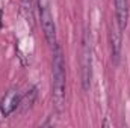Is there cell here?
I'll list each match as a JSON object with an SVG mask.
<instances>
[{
    "instance_id": "277c9868",
    "label": "cell",
    "mask_w": 130,
    "mask_h": 128,
    "mask_svg": "<svg viewBox=\"0 0 130 128\" xmlns=\"http://www.w3.org/2000/svg\"><path fill=\"white\" fill-rule=\"evenodd\" d=\"M109 44H110V56H112V62L118 65L120 57H121V50H123V30L118 27L117 21L115 24L110 26V32H109Z\"/></svg>"
},
{
    "instance_id": "7a4b0ae2",
    "label": "cell",
    "mask_w": 130,
    "mask_h": 128,
    "mask_svg": "<svg viewBox=\"0 0 130 128\" xmlns=\"http://www.w3.org/2000/svg\"><path fill=\"white\" fill-rule=\"evenodd\" d=\"M80 65H82V86L83 91H88L91 88V78H92V47L88 32L83 33V39H82Z\"/></svg>"
},
{
    "instance_id": "52a82bcc",
    "label": "cell",
    "mask_w": 130,
    "mask_h": 128,
    "mask_svg": "<svg viewBox=\"0 0 130 128\" xmlns=\"http://www.w3.org/2000/svg\"><path fill=\"white\" fill-rule=\"evenodd\" d=\"M35 98H36V88L33 86V88H30V91H27L26 95L21 96V101H20V109H21V112H27V110L32 107L33 102H35Z\"/></svg>"
},
{
    "instance_id": "3957f363",
    "label": "cell",
    "mask_w": 130,
    "mask_h": 128,
    "mask_svg": "<svg viewBox=\"0 0 130 128\" xmlns=\"http://www.w3.org/2000/svg\"><path fill=\"white\" fill-rule=\"evenodd\" d=\"M39 23H41V29H42V33H44V38H45L47 44L50 47H55L58 44L56 24H55L53 14H52L48 5L44 0H39Z\"/></svg>"
},
{
    "instance_id": "6da1fadb",
    "label": "cell",
    "mask_w": 130,
    "mask_h": 128,
    "mask_svg": "<svg viewBox=\"0 0 130 128\" xmlns=\"http://www.w3.org/2000/svg\"><path fill=\"white\" fill-rule=\"evenodd\" d=\"M67 94V69L65 57L59 44L53 47V60H52V98L58 110L64 107Z\"/></svg>"
},
{
    "instance_id": "8992f818",
    "label": "cell",
    "mask_w": 130,
    "mask_h": 128,
    "mask_svg": "<svg viewBox=\"0 0 130 128\" xmlns=\"http://www.w3.org/2000/svg\"><path fill=\"white\" fill-rule=\"evenodd\" d=\"M115 3V21L124 32L129 23V0H113Z\"/></svg>"
},
{
    "instance_id": "5b68a950",
    "label": "cell",
    "mask_w": 130,
    "mask_h": 128,
    "mask_svg": "<svg viewBox=\"0 0 130 128\" xmlns=\"http://www.w3.org/2000/svg\"><path fill=\"white\" fill-rule=\"evenodd\" d=\"M20 101H21V95L17 89H11L8 91L0 99V113L6 118L9 115H12L18 107H20Z\"/></svg>"
},
{
    "instance_id": "9c48e42d",
    "label": "cell",
    "mask_w": 130,
    "mask_h": 128,
    "mask_svg": "<svg viewBox=\"0 0 130 128\" xmlns=\"http://www.w3.org/2000/svg\"><path fill=\"white\" fill-rule=\"evenodd\" d=\"M2 27H3V11L0 9V30H2Z\"/></svg>"
},
{
    "instance_id": "ba28073f",
    "label": "cell",
    "mask_w": 130,
    "mask_h": 128,
    "mask_svg": "<svg viewBox=\"0 0 130 128\" xmlns=\"http://www.w3.org/2000/svg\"><path fill=\"white\" fill-rule=\"evenodd\" d=\"M21 12L27 24H30V27H33V0H21Z\"/></svg>"
}]
</instances>
